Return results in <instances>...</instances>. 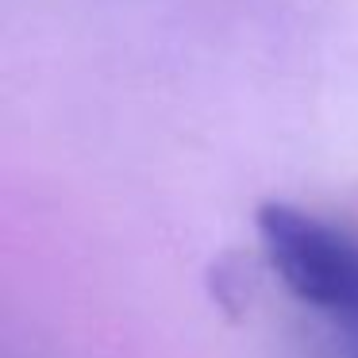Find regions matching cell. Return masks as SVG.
<instances>
[{
  "label": "cell",
  "instance_id": "1",
  "mask_svg": "<svg viewBox=\"0 0 358 358\" xmlns=\"http://www.w3.org/2000/svg\"><path fill=\"white\" fill-rule=\"evenodd\" d=\"M258 239L270 266L304 304L358 324V243L293 204L258 208Z\"/></svg>",
  "mask_w": 358,
  "mask_h": 358
}]
</instances>
